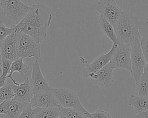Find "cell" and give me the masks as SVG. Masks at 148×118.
<instances>
[{
    "mask_svg": "<svg viewBox=\"0 0 148 118\" xmlns=\"http://www.w3.org/2000/svg\"><path fill=\"white\" fill-rule=\"evenodd\" d=\"M116 44H113L110 50L106 54H101L96 58L92 62L87 64L86 67L83 69L82 72L85 77L88 78L89 75L94 73L107 65L111 60V58L114 51Z\"/></svg>",
    "mask_w": 148,
    "mask_h": 118,
    "instance_id": "5bb4252c",
    "label": "cell"
},
{
    "mask_svg": "<svg viewBox=\"0 0 148 118\" xmlns=\"http://www.w3.org/2000/svg\"><path fill=\"white\" fill-rule=\"evenodd\" d=\"M14 98L26 103H30L34 97L33 91L29 82V79L27 78L25 81L18 84L13 85Z\"/></svg>",
    "mask_w": 148,
    "mask_h": 118,
    "instance_id": "9a60e30c",
    "label": "cell"
},
{
    "mask_svg": "<svg viewBox=\"0 0 148 118\" xmlns=\"http://www.w3.org/2000/svg\"><path fill=\"white\" fill-rule=\"evenodd\" d=\"M51 20L52 14L46 5L34 4L26 16L14 26L16 32H23L41 43L47 36V30Z\"/></svg>",
    "mask_w": 148,
    "mask_h": 118,
    "instance_id": "6da1fadb",
    "label": "cell"
},
{
    "mask_svg": "<svg viewBox=\"0 0 148 118\" xmlns=\"http://www.w3.org/2000/svg\"><path fill=\"white\" fill-rule=\"evenodd\" d=\"M136 117L137 118H148V110L137 114Z\"/></svg>",
    "mask_w": 148,
    "mask_h": 118,
    "instance_id": "83f0119b",
    "label": "cell"
},
{
    "mask_svg": "<svg viewBox=\"0 0 148 118\" xmlns=\"http://www.w3.org/2000/svg\"><path fill=\"white\" fill-rule=\"evenodd\" d=\"M2 13L18 24L28 13L31 6L26 5L21 0H0Z\"/></svg>",
    "mask_w": 148,
    "mask_h": 118,
    "instance_id": "5b68a950",
    "label": "cell"
},
{
    "mask_svg": "<svg viewBox=\"0 0 148 118\" xmlns=\"http://www.w3.org/2000/svg\"><path fill=\"white\" fill-rule=\"evenodd\" d=\"M42 108H33L31 104H29L21 112V113L17 118H35L36 114Z\"/></svg>",
    "mask_w": 148,
    "mask_h": 118,
    "instance_id": "603a6c76",
    "label": "cell"
},
{
    "mask_svg": "<svg viewBox=\"0 0 148 118\" xmlns=\"http://www.w3.org/2000/svg\"><path fill=\"white\" fill-rule=\"evenodd\" d=\"M58 118H68V117H66V116H64L60 115V116H59V117H58Z\"/></svg>",
    "mask_w": 148,
    "mask_h": 118,
    "instance_id": "1f68e13d",
    "label": "cell"
},
{
    "mask_svg": "<svg viewBox=\"0 0 148 118\" xmlns=\"http://www.w3.org/2000/svg\"><path fill=\"white\" fill-rule=\"evenodd\" d=\"M16 35L18 58L34 57L39 59L41 54L40 43L23 32L17 31Z\"/></svg>",
    "mask_w": 148,
    "mask_h": 118,
    "instance_id": "3957f363",
    "label": "cell"
},
{
    "mask_svg": "<svg viewBox=\"0 0 148 118\" xmlns=\"http://www.w3.org/2000/svg\"><path fill=\"white\" fill-rule=\"evenodd\" d=\"M140 46L147 62H148V33L142 37L140 40Z\"/></svg>",
    "mask_w": 148,
    "mask_h": 118,
    "instance_id": "d4e9b609",
    "label": "cell"
},
{
    "mask_svg": "<svg viewBox=\"0 0 148 118\" xmlns=\"http://www.w3.org/2000/svg\"><path fill=\"white\" fill-rule=\"evenodd\" d=\"M50 89L40 91L35 94L31 101L32 108H46L53 106H59L54 94Z\"/></svg>",
    "mask_w": 148,
    "mask_h": 118,
    "instance_id": "7c38bea8",
    "label": "cell"
},
{
    "mask_svg": "<svg viewBox=\"0 0 148 118\" xmlns=\"http://www.w3.org/2000/svg\"><path fill=\"white\" fill-rule=\"evenodd\" d=\"M0 49L2 58L13 61L18 58L16 32L9 35L0 43Z\"/></svg>",
    "mask_w": 148,
    "mask_h": 118,
    "instance_id": "4fadbf2b",
    "label": "cell"
},
{
    "mask_svg": "<svg viewBox=\"0 0 148 118\" xmlns=\"http://www.w3.org/2000/svg\"><path fill=\"white\" fill-rule=\"evenodd\" d=\"M13 62L12 60L2 58V74L4 76H7L10 72V68Z\"/></svg>",
    "mask_w": 148,
    "mask_h": 118,
    "instance_id": "484cf974",
    "label": "cell"
},
{
    "mask_svg": "<svg viewBox=\"0 0 148 118\" xmlns=\"http://www.w3.org/2000/svg\"><path fill=\"white\" fill-rule=\"evenodd\" d=\"M29 82L34 95L40 91L46 90L51 88V86L42 74L40 65L37 60L32 64V70Z\"/></svg>",
    "mask_w": 148,
    "mask_h": 118,
    "instance_id": "8fae6325",
    "label": "cell"
},
{
    "mask_svg": "<svg viewBox=\"0 0 148 118\" xmlns=\"http://www.w3.org/2000/svg\"><path fill=\"white\" fill-rule=\"evenodd\" d=\"M23 59L24 58H18L13 61L10 68V72L6 76V78L10 79L14 84H18L19 83H18L13 78V73L14 72H17L21 75L24 76L29 69V67L27 63L24 62Z\"/></svg>",
    "mask_w": 148,
    "mask_h": 118,
    "instance_id": "2e32d148",
    "label": "cell"
},
{
    "mask_svg": "<svg viewBox=\"0 0 148 118\" xmlns=\"http://www.w3.org/2000/svg\"><path fill=\"white\" fill-rule=\"evenodd\" d=\"M96 9L99 15L106 18L113 25L123 12L114 0H99Z\"/></svg>",
    "mask_w": 148,
    "mask_h": 118,
    "instance_id": "ba28073f",
    "label": "cell"
},
{
    "mask_svg": "<svg viewBox=\"0 0 148 118\" xmlns=\"http://www.w3.org/2000/svg\"><path fill=\"white\" fill-rule=\"evenodd\" d=\"M136 86L139 96L148 97V76L143 73Z\"/></svg>",
    "mask_w": 148,
    "mask_h": 118,
    "instance_id": "7402d4cb",
    "label": "cell"
},
{
    "mask_svg": "<svg viewBox=\"0 0 148 118\" xmlns=\"http://www.w3.org/2000/svg\"><path fill=\"white\" fill-rule=\"evenodd\" d=\"M59 106L43 108L36 114L35 118H58L60 116Z\"/></svg>",
    "mask_w": 148,
    "mask_h": 118,
    "instance_id": "d6986e66",
    "label": "cell"
},
{
    "mask_svg": "<svg viewBox=\"0 0 148 118\" xmlns=\"http://www.w3.org/2000/svg\"><path fill=\"white\" fill-rule=\"evenodd\" d=\"M29 104L15 98L6 99L0 104V113L4 114L5 118H17Z\"/></svg>",
    "mask_w": 148,
    "mask_h": 118,
    "instance_id": "30bf717a",
    "label": "cell"
},
{
    "mask_svg": "<svg viewBox=\"0 0 148 118\" xmlns=\"http://www.w3.org/2000/svg\"><path fill=\"white\" fill-rule=\"evenodd\" d=\"M13 82L9 79L6 81V84L4 86L0 88V104L6 99L14 98V94L13 89Z\"/></svg>",
    "mask_w": 148,
    "mask_h": 118,
    "instance_id": "ffe728a7",
    "label": "cell"
},
{
    "mask_svg": "<svg viewBox=\"0 0 148 118\" xmlns=\"http://www.w3.org/2000/svg\"><path fill=\"white\" fill-rule=\"evenodd\" d=\"M51 90L59 106L76 109L84 113L87 118H90V113L83 107L78 95L74 91L69 89L62 88L52 87Z\"/></svg>",
    "mask_w": 148,
    "mask_h": 118,
    "instance_id": "277c9868",
    "label": "cell"
},
{
    "mask_svg": "<svg viewBox=\"0 0 148 118\" xmlns=\"http://www.w3.org/2000/svg\"><path fill=\"white\" fill-rule=\"evenodd\" d=\"M131 60L132 72L135 84L137 85L139 80L143 73L144 68L146 64L144 55L140 46V40L136 39L131 45Z\"/></svg>",
    "mask_w": 148,
    "mask_h": 118,
    "instance_id": "52a82bcc",
    "label": "cell"
},
{
    "mask_svg": "<svg viewBox=\"0 0 148 118\" xmlns=\"http://www.w3.org/2000/svg\"><path fill=\"white\" fill-rule=\"evenodd\" d=\"M98 24L101 28L103 34L112 40L113 44H116L117 42V40L113 25L101 15H99Z\"/></svg>",
    "mask_w": 148,
    "mask_h": 118,
    "instance_id": "e0dca14e",
    "label": "cell"
},
{
    "mask_svg": "<svg viewBox=\"0 0 148 118\" xmlns=\"http://www.w3.org/2000/svg\"><path fill=\"white\" fill-rule=\"evenodd\" d=\"M16 32L14 25L10 28L7 27L2 21H0V43L11 34Z\"/></svg>",
    "mask_w": 148,
    "mask_h": 118,
    "instance_id": "cb8c5ba5",
    "label": "cell"
},
{
    "mask_svg": "<svg viewBox=\"0 0 148 118\" xmlns=\"http://www.w3.org/2000/svg\"><path fill=\"white\" fill-rule=\"evenodd\" d=\"M90 118H112V117L106 111L97 109L94 113H90Z\"/></svg>",
    "mask_w": 148,
    "mask_h": 118,
    "instance_id": "4316f807",
    "label": "cell"
},
{
    "mask_svg": "<svg viewBox=\"0 0 148 118\" xmlns=\"http://www.w3.org/2000/svg\"><path fill=\"white\" fill-rule=\"evenodd\" d=\"M60 115L66 116L68 118H87L86 115L76 109L73 108H64L62 106H59Z\"/></svg>",
    "mask_w": 148,
    "mask_h": 118,
    "instance_id": "44dd1931",
    "label": "cell"
},
{
    "mask_svg": "<svg viewBox=\"0 0 148 118\" xmlns=\"http://www.w3.org/2000/svg\"><path fill=\"white\" fill-rule=\"evenodd\" d=\"M113 26L117 40L121 43L131 45L137 39L140 40L142 37L139 32L141 23L131 12L123 10Z\"/></svg>",
    "mask_w": 148,
    "mask_h": 118,
    "instance_id": "7a4b0ae2",
    "label": "cell"
},
{
    "mask_svg": "<svg viewBox=\"0 0 148 118\" xmlns=\"http://www.w3.org/2000/svg\"><path fill=\"white\" fill-rule=\"evenodd\" d=\"M6 79L7 78L6 76H4L3 75L0 76V88L2 87L6 84Z\"/></svg>",
    "mask_w": 148,
    "mask_h": 118,
    "instance_id": "f1b7e54d",
    "label": "cell"
},
{
    "mask_svg": "<svg viewBox=\"0 0 148 118\" xmlns=\"http://www.w3.org/2000/svg\"><path fill=\"white\" fill-rule=\"evenodd\" d=\"M110 62L114 68H124L131 73V45L123 44L117 41Z\"/></svg>",
    "mask_w": 148,
    "mask_h": 118,
    "instance_id": "8992f818",
    "label": "cell"
},
{
    "mask_svg": "<svg viewBox=\"0 0 148 118\" xmlns=\"http://www.w3.org/2000/svg\"><path fill=\"white\" fill-rule=\"evenodd\" d=\"M143 73L145 74L146 75L148 76V62H146L145 67L144 68V70H143Z\"/></svg>",
    "mask_w": 148,
    "mask_h": 118,
    "instance_id": "4dcf8cb0",
    "label": "cell"
},
{
    "mask_svg": "<svg viewBox=\"0 0 148 118\" xmlns=\"http://www.w3.org/2000/svg\"><path fill=\"white\" fill-rule=\"evenodd\" d=\"M114 67L110 61L107 65L94 73L89 75L91 81L95 84L99 86L109 87L114 82L113 70Z\"/></svg>",
    "mask_w": 148,
    "mask_h": 118,
    "instance_id": "9c48e42d",
    "label": "cell"
},
{
    "mask_svg": "<svg viewBox=\"0 0 148 118\" xmlns=\"http://www.w3.org/2000/svg\"><path fill=\"white\" fill-rule=\"evenodd\" d=\"M2 74V57L0 54V76Z\"/></svg>",
    "mask_w": 148,
    "mask_h": 118,
    "instance_id": "f546056e",
    "label": "cell"
},
{
    "mask_svg": "<svg viewBox=\"0 0 148 118\" xmlns=\"http://www.w3.org/2000/svg\"><path fill=\"white\" fill-rule=\"evenodd\" d=\"M128 103L133 106L136 115L148 110V97L131 95L128 98Z\"/></svg>",
    "mask_w": 148,
    "mask_h": 118,
    "instance_id": "ac0fdd59",
    "label": "cell"
}]
</instances>
